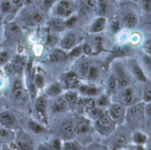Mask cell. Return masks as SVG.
<instances>
[{"mask_svg": "<svg viewBox=\"0 0 151 150\" xmlns=\"http://www.w3.org/2000/svg\"><path fill=\"white\" fill-rule=\"evenodd\" d=\"M122 7L120 8L119 14L117 15L122 29L126 30H133L137 27H139V20H140V12L133 1H126L120 3Z\"/></svg>", "mask_w": 151, "mask_h": 150, "instance_id": "6da1fadb", "label": "cell"}, {"mask_svg": "<svg viewBox=\"0 0 151 150\" xmlns=\"http://www.w3.org/2000/svg\"><path fill=\"white\" fill-rule=\"evenodd\" d=\"M145 123V103L139 100L126 107L124 124L132 131H143Z\"/></svg>", "mask_w": 151, "mask_h": 150, "instance_id": "7a4b0ae2", "label": "cell"}, {"mask_svg": "<svg viewBox=\"0 0 151 150\" xmlns=\"http://www.w3.org/2000/svg\"><path fill=\"white\" fill-rule=\"evenodd\" d=\"M112 71L114 72L115 76L117 79L119 90L125 88L132 84L133 78L130 75L125 63L121 60V59L114 60L112 64Z\"/></svg>", "mask_w": 151, "mask_h": 150, "instance_id": "3957f363", "label": "cell"}, {"mask_svg": "<svg viewBox=\"0 0 151 150\" xmlns=\"http://www.w3.org/2000/svg\"><path fill=\"white\" fill-rule=\"evenodd\" d=\"M115 96H118L119 100L117 102H120L125 107H128L141 100V85L140 87H136L132 84L129 86L119 90Z\"/></svg>", "mask_w": 151, "mask_h": 150, "instance_id": "277c9868", "label": "cell"}, {"mask_svg": "<svg viewBox=\"0 0 151 150\" xmlns=\"http://www.w3.org/2000/svg\"><path fill=\"white\" fill-rule=\"evenodd\" d=\"M117 124L111 118L107 111H104L96 120H94V129L101 136L109 137L116 130Z\"/></svg>", "mask_w": 151, "mask_h": 150, "instance_id": "5b68a950", "label": "cell"}, {"mask_svg": "<svg viewBox=\"0 0 151 150\" xmlns=\"http://www.w3.org/2000/svg\"><path fill=\"white\" fill-rule=\"evenodd\" d=\"M113 141L114 147L125 146L132 143V131L124 123L117 125L113 133L109 136Z\"/></svg>", "mask_w": 151, "mask_h": 150, "instance_id": "8992f818", "label": "cell"}, {"mask_svg": "<svg viewBox=\"0 0 151 150\" xmlns=\"http://www.w3.org/2000/svg\"><path fill=\"white\" fill-rule=\"evenodd\" d=\"M124 63H125V66H126L130 75L132 76V78L137 83L144 84L149 80L145 70L143 69L139 61L137 59L128 57V58H126Z\"/></svg>", "mask_w": 151, "mask_h": 150, "instance_id": "52a82bcc", "label": "cell"}, {"mask_svg": "<svg viewBox=\"0 0 151 150\" xmlns=\"http://www.w3.org/2000/svg\"><path fill=\"white\" fill-rule=\"evenodd\" d=\"M53 6V13L55 16L62 19L73 14L76 8L74 0H57Z\"/></svg>", "mask_w": 151, "mask_h": 150, "instance_id": "ba28073f", "label": "cell"}, {"mask_svg": "<svg viewBox=\"0 0 151 150\" xmlns=\"http://www.w3.org/2000/svg\"><path fill=\"white\" fill-rule=\"evenodd\" d=\"M107 112L111 116V118L116 123L117 125L124 123L126 107L123 105L122 103L117 102V101L111 102L109 106L108 107Z\"/></svg>", "mask_w": 151, "mask_h": 150, "instance_id": "9c48e42d", "label": "cell"}, {"mask_svg": "<svg viewBox=\"0 0 151 150\" xmlns=\"http://www.w3.org/2000/svg\"><path fill=\"white\" fill-rule=\"evenodd\" d=\"M133 52V47L129 44H122L113 48L110 52V59L112 60L123 58H128Z\"/></svg>", "mask_w": 151, "mask_h": 150, "instance_id": "30bf717a", "label": "cell"}, {"mask_svg": "<svg viewBox=\"0 0 151 150\" xmlns=\"http://www.w3.org/2000/svg\"><path fill=\"white\" fill-rule=\"evenodd\" d=\"M60 134L61 138L65 140L71 139L75 135V123L72 121L64 122L60 127Z\"/></svg>", "mask_w": 151, "mask_h": 150, "instance_id": "8fae6325", "label": "cell"}, {"mask_svg": "<svg viewBox=\"0 0 151 150\" xmlns=\"http://www.w3.org/2000/svg\"><path fill=\"white\" fill-rule=\"evenodd\" d=\"M91 128L90 120L86 117H80L75 123V132L76 135H86Z\"/></svg>", "mask_w": 151, "mask_h": 150, "instance_id": "7c38bea8", "label": "cell"}, {"mask_svg": "<svg viewBox=\"0 0 151 150\" xmlns=\"http://www.w3.org/2000/svg\"><path fill=\"white\" fill-rule=\"evenodd\" d=\"M62 84L66 89L72 90L79 85V78L74 72H68L62 77Z\"/></svg>", "mask_w": 151, "mask_h": 150, "instance_id": "4fadbf2b", "label": "cell"}, {"mask_svg": "<svg viewBox=\"0 0 151 150\" xmlns=\"http://www.w3.org/2000/svg\"><path fill=\"white\" fill-rule=\"evenodd\" d=\"M108 23V20L106 17L103 16H98L96 19H94V21L92 22L90 28H89V31L92 34H99L101 32H102L107 26Z\"/></svg>", "mask_w": 151, "mask_h": 150, "instance_id": "5bb4252c", "label": "cell"}, {"mask_svg": "<svg viewBox=\"0 0 151 150\" xmlns=\"http://www.w3.org/2000/svg\"><path fill=\"white\" fill-rule=\"evenodd\" d=\"M119 91V86L117 83V79L115 76L114 72L111 70L107 80V93L111 97L115 96Z\"/></svg>", "mask_w": 151, "mask_h": 150, "instance_id": "9a60e30c", "label": "cell"}, {"mask_svg": "<svg viewBox=\"0 0 151 150\" xmlns=\"http://www.w3.org/2000/svg\"><path fill=\"white\" fill-rule=\"evenodd\" d=\"M16 123V118L9 111H1L0 112V125L4 126L5 128H11Z\"/></svg>", "mask_w": 151, "mask_h": 150, "instance_id": "2e32d148", "label": "cell"}, {"mask_svg": "<svg viewBox=\"0 0 151 150\" xmlns=\"http://www.w3.org/2000/svg\"><path fill=\"white\" fill-rule=\"evenodd\" d=\"M26 20L28 21L29 23L33 24V25H39L44 22L45 21V15L44 12L41 11L40 9L38 10H32L29 13Z\"/></svg>", "mask_w": 151, "mask_h": 150, "instance_id": "e0dca14e", "label": "cell"}, {"mask_svg": "<svg viewBox=\"0 0 151 150\" xmlns=\"http://www.w3.org/2000/svg\"><path fill=\"white\" fill-rule=\"evenodd\" d=\"M147 139H148V136L143 131H132V143L136 145L137 146L143 147L146 145Z\"/></svg>", "mask_w": 151, "mask_h": 150, "instance_id": "ac0fdd59", "label": "cell"}, {"mask_svg": "<svg viewBox=\"0 0 151 150\" xmlns=\"http://www.w3.org/2000/svg\"><path fill=\"white\" fill-rule=\"evenodd\" d=\"M36 110L37 111L40 117L44 120H46V108H47V100L45 97L40 96L37 99L35 103Z\"/></svg>", "mask_w": 151, "mask_h": 150, "instance_id": "d6986e66", "label": "cell"}, {"mask_svg": "<svg viewBox=\"0 0 151 150\" xmlns=\"http://www.w3.org/2000/svg\"><path fill=\"white\" fill-rule=\"evenodd\" d=\"M68 108V103L64 98V96H58L52 104V110L55 113H63L66 112Z\"/></svg>", "mask_w": 151, "mask_h": 150, "instance_id": "ffe728a7", "label": "cell"}, {"mask_svg": "<svg viewBox=\"0 0 151 150\" xmlns=\"http://www.w3.org/2000/svg\"><path fill=\"white\" fill-rule=\"evenodd\" d=\"M48 27L56 32H61L65 30L66 25H65V21L62 18L60 17H54L49 20L48 22Z\"/></svg>", "mask_w": 151, "mask_h": 150, "instance_id": "44dd1931", "label": "cell"}, {"mask_svg": "<svg viewBox=\"0 0 151 150\" xmlns=\"http://www.w3.org/2000/svg\"><path fill=\"white\" fill-rule=\"evenodd\" d=\"M138 60L139 61L141 67H143V69L147 74V78H149L151 77V55L142 52L140 58Z\"/></svg>", "mask_w": 151, "mask_h": 150, "instance_id": "7402d4cb", "label": "cell"}, {"mask_svg": "<svg viewBox=\"0 0 151 150\" xmlns=\"http://www.w3.org/2000/svg\"><path fill=\"white\" fill-rule=\"evenodd\" d=\"M76 44V37L72 33H68L62 37L60 40V48L63 51L71 50Z\"/></svg>", "mask_w": 151, "mask_h": 150, "instance_id": "603a6c76", "label": "cell"}, {"mask_svg": "<svg viewBox=\"0 0 151 150\" xmlns=\"http://www.w3.org/2000/svg\"><path fill=\"white\" fill-rule=\"evenodd\" d=\"M143 131L147 136H151V103L145 104V123Z\"/></svg>", "mask_w": 151, "mask_h": 150, "instance_id": "cb8c5ba5", "label": "cell"}, {"mask_svg": "<svg viewBox=\"0 0 151 150\" xmlns=\"http://www.w3.org/2000/svg\"><path fill=\"white\" fill-rule=\"evenodd\" d=\"M141 100L146 103H151V81L141 84Z\"/></svg>", "mask_w": 151, "mask_h": 150, "instance_id": "d4e9b609", "label": "cell"}, {"mask_svg": "<svg viewBox=\"0 0 151 150\" xmlns=\"http://www.w3.org/2000/svg\"><path fill=\"white\" fill-rule=\"evenodd\" d=\"M139 27L141 28V29L146 33L151 35V14H141Z\"/></svg>", "mask_w": 151, "mask_h": 150, "instance_id": "484cf974", "label": "cell"}, {"mask_svg": "<svg viewBox=\"0 0 151 150\" xmlns=\"http://www.w3.org/2000/svg\"><path fill=\"white\" fill-rule=\"evenodd\" d=\"M128 44L132 45V47H137L139 45H141L143 42V37L142 34L139 31H132L128 36Z\"/></svg>", "mask_w": 151, "mask_h": 150, "instance_id": "4316f807", "label": "cell"}, {"mask_svg": "<svg viewBox=\"0 0 151 150\" xmlns=\"http://www.w3.org/2000/svg\"><path fill=\"white\" fill-rule=\"evenodd\" d=\"M79 93L85 97H95L99 94V89L95 86L83 85L79 86Z\"/></svg>", "mask_w": 151, "mask_h": 150, "instance_id": "83f0119b", "label": "cell"}, {"mask_svg": "<svg viewBox=\"0 0 151 150\" xmlns=\"http://www.w3.org/2000/svg\"><path fill=\"white\" fill-rule=\"evenodd\" d=\"M68 59L67 54L65 53V51H63L62 49L60 50H54L53 52H52L48 57V60L50 62H61L63 60H66Z\"/></svg>", "mask_w": 151, "mask_h": 150, "instance_id": "f1b7e54d", "label": "cell"}, {"mask_svg": "<svg viewBox=\"0 0 151 150\" xmlns=\"http://www.w3.org/2000/svg\"><path fill=\"white\" fill-rule=\"evenodd\" d=\"M89 44L93 50V55L99 54L101 51H103V39L101 37L99 36L94 37L92 40V43Z\"/></svg>", "mask_w": 151, "mask_h": 150, "instance_id": "f546056e", "label": "cell"}, {"mask_svg": "<svg viewBox=\"0 0 151 150\" xmlns=\"http://www.w3.org/2000/svg\"><path fill=\"white\" fill-rule=\"evenodd\" d=\"M140 14H151V0H136L135 1Z\"/></svg>", "mask_w": 151, "mask_h": 150, "instance_id": "4dcf8cb0", "label": "cell"}, {"mask_svg": "<svg viewBox=\"0 0 151 150\" xmlns=\"http://www.w3.org/2000/svg\"><path fill=\"white\" fill-rule=\"evenodd\" d=\"M111 103L110 101V96L106 93H102L101 94L96 100H95V105L101 108H108V107L109 106V104Z\"/></svg>", "mask_w": 151, "mask_h": 150, "instance_id": "1f68e13d", "label": "cell"}, {"mask_svg": "<svg viewBox=\"0 0 151 150\" xmlns=\"http://www.w3.org/2000/svg\"><path fill=\"white\" fill-rule=\"evenodd\" d=\"M18 149H31L32 148V144L30 142V139L22 133V136H19L17 142H16Z\"/></svg>", "mask_w": 151, "mask_h": 150, "instance_id": "d6a6232c", "label": "cell"}, {"mask_svg": "<svg viewBox=\"0 0 151 150\" xmlns=\"http://www.w3.org/2000/svg\"><path fill=\"white\" fill-rule=\"evenodd\" d=\"M61 93H62V87L59 83L52 84L46 90L47 95L52 96V97H57V96L60 95Z\"/></svg>", "mask_w": 151, "mask_h": 150, "instance_id": "836d02e7", "label": "cell"}, {"mask_svg": "<svg viewBox=\"0 0 151 150\" xmlns=\"http://www.w3.org/2000/svg\"><path fill=\"white\" fill-rule=\"evenodd\" d=\"M0 11L3 12L4 14H13L15 13L17 10L13 6L11 0H4L0 4Z\"/></svg>", "mask_w": 151, "mask_h": 150, "instance_id": "e575fe53", "label": "cell"}, {"mask_svg": "<svg viewBox=\"0 0 151 150\" xmlns=\"http://www.w3.org/2000/svg\"><path fill=\"white\" fill-rule=\"evenodd\" d=\"M99 75H100L99 67L97 66H95V65L91 64L88 74H87V77H86V79H88L90 81H95L99 78Z\"/></svg>", "mask_w": 151, "mask_h": 150, "instance_id": "d590c367", "label": "cell"}, {"mask_svg": "<svg viewBox=\"0 0 151 150\" xmlns=\"http://www.w3.org/2000/svg\"><path fill=\"white\" fill-rule=\"evenodd\" d=\"M109 28H110V29L112 30V32L114 34L118 33L122 29V25H121L120 20H119L117 15L113 16V18H112V20L110 21V23H109Z\"/></svg>", "mask_w": 151, "mask_h": 150, "instance_id": "8d00e7d4", "label": "cell"}, {"mask_svg": "<svg viewBox=\"0 0 151 150\" xmlns=\"http://www.w3.org/2000/svg\"><path fill=\"white\" fill-rule=\"evenodd\" d=\"M104 111H105V109L101 108H99V107H97V106L95 105L94 107H93V108H91L90 109H88V110L86 111V113H88L90 119H92V120H96V119H97Z\"/></svg>", "mask_w": 151, "mask_h": 150, "instance_id": "74e56055", "label": "cell"}, {"mask_svg": "<svg viewBox=\"0 0 151 150\" xmlns=\"http://www.w3.org/2000/svg\"><path fill=\"white\" fill-rule=\"evenodd\" d=\"M90 66H91V61H89V60H84L81 62V64L79 65V67H78L79 75H80L81 78H86Z\"/></svg>", "mask_w": 151, "mask_h": 150, "instance_id": "f35d334b", "label": "cell"}, {"mask_svg": "<svg viewBox=\"0 0 151 150\" xmlns=\"http://www.w3.org/2000/svg\"><path fill=\"white\" fill-rule=\"evenodd\" d=\"M64 98L66 99V100L68 101V104H75L78 102V93L75 91H69L68 93H65L64 95Z\"/></svg>", "mask_w": 151, "mask_h": 150, "instance_id": "ab89813d", "label": "cell"}, {"mask_svg": "<svg viewBox=\"0 0 151 150\" xmlns=\"http://www.w3.org/2000/svg\"><path fill=\"white\" fill-rule=\"evenodd\" d=\"M25 92L23 91L22 88L17 89V90H14L13 91V99L18 102V103H22L25 100Z\"/></svg>", "mask_w": 151, "mask_h": 150, "instance_id": "60d3db41", "label": "cell"}, {"mask_svg": "<svg viewBox=\"0 0 151 150\" xmlns=\"http://www.w3.org/2000/svg\"><path fill=\"white\" fill-rule=\"evenodd\" d=\"M28 126H29V128L34 133H37V134L41 133V132L44 131V130H45L43 126H41L38 123H37V122H35V121H33V120H29V121Z\"/></svg>", "mask_w": 151, "mask_h": 150, "instance_id": "b9f144b4", "label": "cell"}, {"mask_svg": "<svg viewBox=\"0 0 151 150\" xmlns=\"http://www.w3.org/2000/svg\"><path fill=\"white\" fill-rule=\"evenodd\" d=\"M61 148L66 150H76V149H80V145L76 141H72L69 139L68 141H65L61 145Z\"/></svg>", "mask_w": 151, "mask_h": 150, "instance_id": "7bdbcfd3", "label": "cell"}, {"mask_svg": "<svg viewBox=\"0 0 151 150\" xmlns=\"http://www.w3.org/2000/svg\"><path fill=\"white\" fill-rule=\"evenodd\" d=\"M83 4H84V7L86 10L96 12L98 6V2L96 0H83Z\"/></svg>", "mask_w": 151, "mask_h": 150, "instance_id": "ee69618b", "label": "cell"}, {"mask_svg": "<svg viewBox=\"0 0 151 150\" xmlns=\"http://www.w3.org/2000/svg\"><path fill=\"white\" fill-rule=\"evenodd\" d=\"M65 25L66 28H72L76 25V23L78 22V16H76L74 14L69 15L68 17L65 18Z\"/></svg>", "mask_w": 151, "mask_h": 150, "instance_id": "f6af8a7d", "label": "cell"}, {"mask_svg": "<svg viewBox=\"0 0 151 150\" xmlns=\"http://www.w3.org/2000/svg\"><path fill=\"white\" fill-rule=\"evenodd\" d=\"M33 3L35 4V6L40 9L41 11L43 12H46L49 10V7L46 4V1L45 0H33Z\"/></svg>", "mask_w": 151, "mask_h": 150, "instance_id": "bcb514c9", "label": "cell"}, {"mask_svg": "<svg viewBox=\"0 0 151 150\" xmlns=\"http://www.w3.org/2000/svg\"><path fill=\"white\" fill-rule=\"evenodd\" d=\"M141 46H142V52L151 55V37H148L146 40H143Z\"/></svg>", "mask_w": 151, "mask_h": 150, "instance_id": "7dc6e473", "label": "cell"}, {"mask_svg": "<svg viewBox=\"0 0 151 150\" xmlns=\"http://www.w3.org/2000/svg\"><path fill=\"white\" fill-rule=\"evenodd\" d=\"M82 53H83V46L79 45L77 47H74L72 49V51L69 52V56L72 58H77V57H79Z\"/></svg>", "mask_w": 151, "mask_h": 150, "instance_id": "c3c4849f", "label": "cell"}, {"mask_svg": "<svg viewBox=\"0 0 151 150\" xmlns=\"http://www.w3.org/2000/svg\"><path fill=\"white\" fill-rule=\"evenodd\" d=\"M9 59V53L6 52H0V66L5 65L7 63Z\"/></svg>", "mask_w": 151, "mask_h": 150, "instance_id": "681fc988", "label": "cell"}, {"mask_svg": "<svg viewBox=\"0 0 151 150\" xmlns=\"http://www.w3.org/2000/svg\"><path fill=\"white\" fill-rule=\"evenodd\" d=\"M10 131H8L7 128H5L4 126H0V139H4V138H8L9 137Z\"/></svg>", "mask_w": 151, "mask_h": 150, "instance_id": "f907efd6", "label": "cell"}, {"mask_svg": "<svg viewBox=\"0 0 151 150\" xmlns=\"http://www.w3.org/2000/svg\"><path fill=\"white\" fill-rule=\"evenodd\" d=\"M11 2H12L13 6L16 8V10H19L24 6L22 0H11Z\"/></svg>", "mask_w": 151, "mask_h": 150, "instance_id": "816d5d0a", "label": "cell"}, {"mask_svg": "<svg viewBox=\"0 0 151 150\" xmlns=\"http://www.w3.org/2000/svg\"><path fill=\"white\" fill-rule=\"evenodd\" d=\"M22 88V82L21 79H15L13 83V91Z\"/></svg>", "mask_w": 151, "mask_h": 150, "instance_id": "f5cc1de1", "label": "cell"}, {"mask_svg": "<svg viewBox=\"0 0 151 150\" xmlns=\"http://www.w3.org/2000/svg\"><path fill=\"white\" fill-rule=\"evenodd\" d=\"M44 85V80L40 76H37L35 79V85L38 88H41Z\"/></svg>", "mask_w": 151, "mask_h": 150, "instance_id": "db71d44e", "label": "cell"}, {"mask_svg": "<svg viewBox=\"0 0 151 150\" xmlns=\"http://www.w3.org/2000/svg\"><path fill=\"white\" fill-rule=\"evenodd\" d=\"M116 1H117L119 3H123V2H126V1H133V0H116Z\"/></svg>", "mask_w": 151, "mask_h": 150, "instance_id": "11a10c76", "label": "cell"}, {"mask_svg": "<svg viewBox=\"0 0 151 150\" xmlns=\"http://www.w3.org/2000/svg\"><path fill=\"white\" fill-rule=\"evenodd\" d=\"M0 109H1V102H0Z\"/></svg>", "mask_w": 151, "mask_h": 150, "instance_id": "9f6ffc18", "label": "cell"}]
</instances>
